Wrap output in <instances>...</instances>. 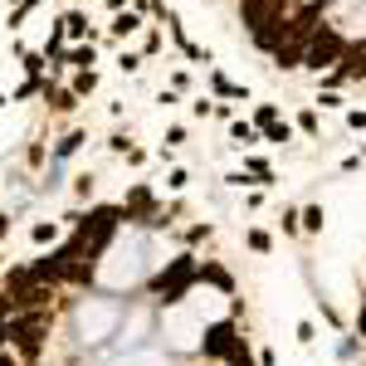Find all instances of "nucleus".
Returning <instances> with one entry per match:
<instances>
[{
	"mask_svg": "<svg viewBox=\"0 0 366 366\" xmlns=\"http://www.w3.org/2000/svg\"><path fill=\"white\" fill-rule=\"evenodd\" d=\"M342 49H347V34H342L337 25H318V30L308 34V44H303V69H313V74L337 69V64H342Z\"/></svg>",
	"mask_w": 366,
	"mask_h": 366,
	"instance_id": "nucleus-1",
	"label": "nucleus"
},
{
	"mask_svg": "<svg viewBox=\"0 0 366 366\" xmlns=\"http://www.w3.org/2000/svg\"><path fill=\"white\" fill-rule=\"evenodd\" d=\"M117 322H122V303H112V298H89V303L79 308V332H84L89 347L107 342V337L117 332Z\"/></svg>",
	"mask_w": 366,
	"mask_h": 366,
	"instance_id": "nucleus-2",
	"label": "nucleus"
},
{
	"mask_svg": "<svg viewBox=\"0 0 366 366\" xmlns=\"http://www.w3.org/2000/svg\"><path fill=\"white\" fill-rule=\"evenodd\" d=\"M190 278H195V254H181V259H171V264H166V274L157 278V293H162V303H166V308H171V303H185Z\"/></svg>",
	"mask_w": 366,
	"mask_h": 366,
	"instance_id": "nucleus-3",
	"label": "nucleus"
},
{
	"mask_svg": "<svg viewBox=\"0 0 366 366\" xmlns=\"http://www.w3.org/2000/svg\"><path fill=\"white\" fill-rule=\"evenodd\" d=\"M200 347H205V357H230V362H235V357L244 352V337H240L230 322H215V327L205 332V342H200Z\"/></svg>",
	"mask_w": 366,
	"mask_h": 366,
	"instance_id": "nucleus-4",
	"label": "nucleus"
},
{
	"mask_svg": "<svg viewBox=\"0 0 366 366\" xmlns=\"http://www.w3.org/2000/svg\"><path fill=\"white\" fill-rule=\"evenodd\" d=\"M137 30H142V15H137L132 5H127V10H112V25H107L112 39H132Z\"/></svg>",
	"mask_w": 366,
	"mask_h": 366,
	"instance_id": "nucleus-5",
	"label": "nucleus"
},
{
	"mask_svg": "<svg viewBox=\"0 0 366 366\" xmlns=\"http://www.w3.org/2000/svg\"><path fill=\"white\" fill-rule=\"evenodd\" d=\"M59 34H64V39H93L89 15H84V10H69V15L59 20Z\"/></svg>",
	"mask_w": 366,
	"mask_h": 366,
	"instance_id": "nucleus-6",
	"label": "nucleus"
},
{
	"mask_svg": "<svg viewBox=\"0 0 366 366\" xmlns=\"http://www.w3.org/2000/svg\"><path fill=\"white\" fill-rule=\"evenodd\" d=\"M230 142H235V147H259L264 137H259L254 122H230Z\"/></svg>",
	"mask_w": 366,
	"mask_h": 366,
	"instance_id": "nucleus-7",
	"label": "nucleus"
},
{
	"mask_svg": "<svg viewBox=\"0 0 366 366\" xmlns=\"http://www.w3.org/2000/svg\"><path fill=\"white\" fill-rule=\"evenodd\" d=\"M44 98H49V107H54V112H74V107H79V93L69 89H49V84H44Z\"/></svg>",
	"mask_w": 366,
	"mask_h": 366,
	"instance_id": "nucleus-8",
	"label": "nucleus"
},
{
	"mask_svg": "<svg viewBox=\"0 0 366 366\" xmlns=\"http://www.w3.org/2000/svg\"><path fill=\"white\" fill-rule=\"evenodd\" d=\"M259 137H264V142H274V147H288V142H293V122H283V117H278V122H269V127H259Z\"/></svg>",
	"mask_w": 366,
	"mask_h": 366,
	"instance_id": "nucleus-9",
	"label": "nucleus"
},
{
	"mask_svg": "<svg viewBox=\"0 0 366 366\" xmlns=\"http://www.w3.org/2000/svg\"><path fill=\"white\" fill-rule=\"evenodd\" d=\"M64 64H74V69H93V64H98L93 39H89V44H79V49H64Z\"/></svg>",
	"mask_w": 366,
	"mask_h": 366,
	"instance_id": "nucleus-10",
	"label": "nucleus"
},
{
	"mask_svg": "<svg viewBox=\"0 0 366 366\" xmlns=\"http://www.w3.org/2000/svg\"><path fill=\"white\" fill-rule=\"evenodd\" d=\"M298 132H308V137H322V117H318V107H303V112H298Z\"/></svg>",
	"mask_w": 366,
	"mask_h": 366,
	"instance_id": "nucleus-11",
	"label": "nucleus"
},
{
	"mask_svg": "<svg viewBox=\"0 0 366 366\" xmlns=\"http://www.w3.org/2000/svg\"><path fill=\"white\" fill-rule=\"evenodd\" d=\"M84 142H89L84 132H69V137H59V147H54V162H64V157H74V152H79Z\"/></svg>",
	"mask_w": 366,
	"mask_h": 366,
	"instance_id": "nucleus-12",
	"label": "nucleus"
},
{
	"mask_svg": "<svg viewBox=\"0 0 366 366\" xmlns=\"http://www.w3.org/2000/svg\"><path fill=\"white\" fill-rule=\"evenodd\" d=\"M322 220H327V215H322V205H308V210L298 215V230H308V235H318V230H322Z\"/></svg>",
	"mask_w": 366,
	"mask_h": 366,
	"instance_id": "nucleus-13",
	"label": "nucleus"
},
{
	"mask_svg": "<svg viewBox=\"0 0 366 366\" xmlns=\"http://www.w3.org/2000/svg\"><path fill=\"white\" fill-rule=\"evenodd\" d=\"M244 171H249V176H254V181H274V166H269V162H264V157H244Z\"/></svg>",
	"mask_w": 366,
	"mask_h": 366,
	"instance_id": "nucleus-14",
	"label": "nucleus"
},
{
	"mask_svg": "<svg viewBox=\"0 0 366 366\" xmlns=\"http://www.w3.org/2000/svg\"><path fill=\"white\" fill-rule=\"evenodd\" d=\"M210 84H215V93H220V98H244V103H249V89H240V84H230L225 74H215Z\"/></svg>",
	"mask_w": 366,
	"mask_h": 366,
	"instance_id": "nucleus-15",
	"label": "nucleus"
},
{
	"mask_svg": "<svg viewBox=\"0 0 366 366\" xmlns=\"http://www.w3.org/2000/svg\"><path fill=\"white\" fill-rule=\"evenodd\" d=\"M30 240H34V244H54V240H59V225H54V220H49V225L39 220V225L30 230Z\"/></svg>",
	"mask_w": 366,
	"mask_h": 366,
	"instance_id": "nucleus-16",
	"label": "nucleus"
},
{
	"mask_svg": "<svg viewBox=\"0 0 366 366\" xmlns=\"http://www.w3.org/2000/svg\"><path fill=\"white\" fill-rule=\"evenodd\" d=\"M244 244H249L254 254H269V249H274V240H269L264 230H244Z\"/></svg>",
	"mask_w": 366,
	"mask_h": 366,
	"instance_id": "nucleus-17",
	"label": "nucleus"
},
{
	"mask_svg": "<svg viewBox=\"0 0 366 366\" xmlns=\"http://www.w3.org/2000/svg\"><path fill=\"white\" fill-rule=\"evenodd\" d=\"M93 89H98V74H93V69H79V74H74V93H79V98H89Z\"/></svg>",
	"mask_w": 366,
	"mask_h": 366,
	"instance_id": "nucleus-18",
	"label": "nucleus"
},
{
	"mask_svg": "<svg viewBox=\"0 0 366 366\" xmlns=\"http://www.w3.org/2000/svg\"><path fill=\"white\" fill-rule=\"evenodd\" d=\"M34 5H39V0H15V5H10V30H20V25H25V15H30Z\"/></svg>",
	"mask_w": 366,
	"mask_h": 366,
	"instance_id": "nucleus-19",
	"label": "nucleus"
},
{
	"mask_svg": "<svg viewBox=\"0 0 366 366\" xmlns=\"http://www.w3.org/2000/svg\"><path fill=\"white\" fill-rule=\"evenodd\" d=\"M117 69H122V74H137V69H142V54H137V49H122V54H117Z\"/></svg>",
	"mask_w": 366,
	"mask_h": 366,
	"instance_id": "nucleus-20",
	"label": "nucleus"
},
{
	"mask_svg": "<svg viewBox=\"0 0 366 366\" xmlns=\"http://www.w3.org/2000/svg\"><path fill=\"white\" fill-rule=\"evenodd\" d=\"M269 122H278V107L274 103H259L254 107V127H269Z\"/></svg>",
	"mask_w": 366,
	"mask_h": 366,
	"instance_id": "nucleus-21",
	"label": "nucleus"
},
{
	"mask_svg": "<svg viewBox=\"0 0 366 366\" xmlns=\"http://www.w3.org/2000/svg\"><path fill=\"white\" fill-rule=\"evenodd\" d=\"M117 366H166L162 357H152V352H132L127 362H117Z\"/></svg>",
	"mask_w": 366,
	"mask_h": 366,
	"instance_id": "nucleus-22",
	"label": "nucleus"
},
{
	"mask_svg": "<svg viewBox=\"0 0 366 366\" xmlns=\"http://www.w3.org/2000/svg\"><path fill=\"white\" fill-rule=\"evenodd\" d=\"M142 30H147V25H142ZM157 49H162V34H157V30H147V34H142V59H147V54H157Z\"/></svg>",
	"mask_w": 366,
	"mask_h": 366,
	"instance_id": "nucleus-23",
	"label": "nucleus"
},
{
	"mask_svg": "<svg viewBox=\"0 0 366 366\" xmlns=\"http://www.w3.org/2000/svg\"><path fill=\"white\" fill-rule=\"evenodd\" d=\"M44 89V84H39V79H25V84H20V89H15V103H25V98H34V93Z\"/></svg>",
	"mask_w": 366,
	"mask_h": 366,
	"instance_id": "nucleus-24",
	"label": "nucleus"
},
{
	"mask_svg": "<svg viewBox=\"0 0 366 366\" xmlns=\"http://www.w3.org/2000/svg\"><path fill=\"white\" fill-rule=\"evenodd\" d=\"M347 127H352V132H366V107H357V112H347Z\"/></svg>",
	"mask_w": 366,
	"mask_h": 366,
	"instance_id": "nucleus-25",
	"label": "nucleus"
},
{
	"mask_svg": "<svg viewBox=\"0 0 366 366\" xmlns=\"http://www.w3.org/2000/svg\"><path fill=\"white\" fill-rule=\"evenodd\" d=\"M278 225H283V235H298V210H283V220H278Z\"/></svg>",
	"mask_w": 366,
	"mask_h": 366,
	"instance_id": "nucleus-26",
	"label": "nucleus"
},
{
	"mask_svg": "<svg viewBox=\"0 0 366 366\" xmlns=\"http://www.w3.org/2000/svg\"><path fill=\"white\" fill-rule=\"evenodd\" d=\"M185 142V127H166V147H181Z\"/></svg>",
	"mask_w": 366,
	"mask_h": 366,
	"instance_id": "nucleus-27",
	"label": "nucleus"
},
{
	"mask_svg": "<svg viewBox=\"0 0 366 366\" xmlns=\"http://www.w3.org/2000/svg\"><path fill=\"white\" fill-rule=\"evenodd\" d=\"M185 181H190V176H185L181 166H176V171H171V176H166V185H171V190H181V185H185Z\"/></svg>",
	"mask_w": 366,
	"mask_h": 366,
	"instance_id": "nucleus-28",
	"label": "nucleus"
},
{
	"mask_svg": "<svg viewBox=\"0 0 366 366\" xmlns=\"http://www.w3.org/2000/svg\"><path fill=\"white\" fill-rule=\"evenodd\" d=\"M0 366H20V357L15 352H0Z\"/></svg>",
	"mask_w": 366,
	"mask_h": 366,
	"instance_id": "nucleus-29",
	"label": "nucleus"
},
{
	"mask_svg": "<svg viewBox=\"0 0 366 366\" xmlns=\"http://www.w3.org/2000/svg\"><path fill=\"white\" fill-rule=\"evenodd\" d=\"M107 10H127V0H107Z\"/></svg>",
	"mask_w": 366,
	"mask_h": 366,
	"instance_id": "nucleus-30",
	"label": "nucleus"
},
{
	"mask_svg": "<svg viewBox=\"0 0 366 366\" xmlns=\"http://www.w3.org/2000/svg\"><path fill=\"white\" fill-rule=\"evenodd\" d=\"M5 230H10V215H0V240H5Z\"/></svg>",
	"mask_w": 366,
	"mask_h": 366,
	"instance_id": "nucleus-31",
	"label": "nucleus"
},
{
	"mask_svg": "<svg viewBox=\"0 0 366 366\" xmlns=\"http://www.w3.org/2000/svg\"><path fill=\"white\" fill-rule=\"evenodd\" d=\"M362 162H366V142H362Z\"/></svg>",
	"mask_w": 366,
	"mask_h": 366,
	"instance_id": "nucleus-32",
	"label": "nucleus"
}]
</instances>
